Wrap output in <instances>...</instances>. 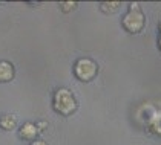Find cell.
<instances>
[{
  "mask_svg": "<svg viewBox=\"0 0 161 145\" xmlns=\"http://www.w3.org/2000/svg\"><path fill=\"white\" fill-rule=\"evenodd\" d=\"M158 44H160V49H161V38H160V41H158Z\"/></svg>",
  "mask_w": 161,
  "mask_h": 145,
  "instance_id": "cell-11",
  "label": "cell"
},
{
  "mask_svg": "<svg viewBox=\"0 0 161 145\" xmlns=\"http://www.w3.org/2000/svg\"><path fill=\"white\" fill-rule=\"evenodd\" d=\"M32 145H48V144H46V142H43V141H36Z\"/></svg>",
  "mask_w": 161,
  "mask_h": 145,
  "instance_id": "cell-10",
  "label": "cell"
},
{
  "mask_svg": "<svg viewBox=\"0 0 161 145\" xmlns=\"http://www.w3.org/2000/svg\"><path fill=\"white\" fill-rule=\"evenodd\" d=\"M123 26L127 32H132V34L140 32L144 28V14L141 12L136 3L130 5L129 12L123 17Z\"/></svg>",
  "mask_w": 161,
  "mask_h": 145,
  "instance_id": "cell-2",
  "label": "cell"
},
{
  "mask_svg": "<svg viewBox=\"0 0 161 145\" xmlns=\"http://www.w3.org/2000/svg\"><path fill=\"white\" fill-rule=\"evenodd\" d=\"M37 133H38L37 125H34L31 122H26L25 125L20 128V137L26 139V141H34V137L37 136Z\"/></svg>",
  "mask_w": 161,
  "mask_h": 145,
  "instance_id": "cell-5",
  "label": "cell"
},
{
  "mask_svg": "<svg viewBox=\"0 0 161 145\" xmlns=\"http://www.w3.org/2000/svg\"><path fill=\"white\" fill-rule=\"evenodd\" d=\"M118 6H120V3L118 2H111V3H101V11L103 12H115L118 9Z\"/></svg>",
  "mask_w": 161,
  "mask_h": 145,
  "instance_id": "cell-7",
  "label": "cell"
},
{
  "mask_svg": "<svg viewBox=\"0 0 161 145\" xmlns=\"http://www.w3.org/2000/svg\"><path fill=\"white\" fill-rule=\"evenodd\" d=\"M14 78V67L8 61H0V83L11 81Z\"/></svg>",
  "mask_w": 161,
  "mask_h": 145,
  "instance_id": "cell-4",
  "label": "cell"
},
{
  "mask_svg": "<svg viewBox=\"0 0 161 145\" xmlns=\"http://www.w3.org/2000/svg\"><path fill=\"white\" fill-rule=\"evenodd\" d=\"M75 5H77L75 2H62V3H60V8H62L64 12H68V11H71V9H74Z\"/></svg>",
  "mask_w": 161,
  "mask_h": 145,
  "instance_id": "cell-8",
  "label": "cell"
},
{
  "mask_svg": "<svg viewBox=\"0 0 161 145\" xmlns=\"http://www.w3.org/2000/svg\"><path fill=\"white\" fill-rule=\"evenodd\" d=\"M45 127H48V124H46V122H40V124H38V132H42V128H45Z\"/></svg>",
  "mask_w": 161,
  "mask_h": 145,
  "instance_id": "cell-9",
  "label": "cell"
},
{
  "mask_svg": "<svg viewBox=\"0 0 161 145\" xmlns=\"http://www.w3.org/2000/svg\"><path fill=\"white\" fill-rule=\"evenodd\" d=\"M15 125H17V121H15V118H14L13 115H5V116H2L0 127H2L3 130H13V128H15Z\"/></svg>",
  "mask_w": 161,
  "mask_h": 145,
  "instance_id": "cell-6",
  "label": "cell"
},
{
  "mask_svg": "<svg viewBox=\"0 0 161 145\" xmlns=\"http://www.w3.org/2000/svg\"><path fill=\"white\" fill-rule=\"evenodd\" d=\"M74 72H75V76L80 81L87 83V81L95 78V75H97V64L92 60H89V58H81V60H78L75 63Z\"/></svg>",
  "mask_w": 161,
  "mask_h": 145,
  "instance_id": "cell-3",
  "label": "cell"
},
{
  "mask_svg": "<svg viewBox=\"0 0 161 145\" xmlns=\"http://www.w3.org/2000/svg\"><path fill=\"white\" fill-rule=\"evenodd\" d=\"M54 109L57 113L63 116H69L77 109V101L71 90L68 89H58L54 95Z\"/></svg>",
  "mask_w": 161,
  "mask_h": 145,
  "instance_id": "cell-1",
  "label": "cell"
}]
</instances>
